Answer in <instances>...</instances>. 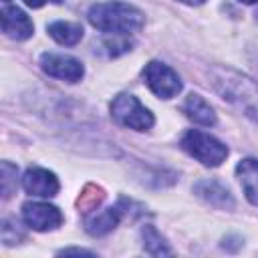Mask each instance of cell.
I'll return each mask as SVG.
<instances>
[{
  "instance_id": "9c48e42d",
  "label": "cell",
  "mask_w": 258,
  "mask_h": 258,
  "mask_svg": "<svg viewBox=\"0 0 258 258\" xmlns=\"http://www.w3.org/2000/svg\"><path fill=\"white\" fill-rule=\"evenodd\" d=\"M2 30L12 40H26L32 36L34 26L32 20L16 6H4L2 8Z\"/></svg>"
},
{
  "instance_id": "2e32d148",
  "label": "cell",
  "mask_w": 258,
  "mask_h": 258,
  "mask_svg": "<svg viewBox=\"0 0 258 258\" xmlns=\"http://www.w3.org/2000/svg\"><path fill=\"white\" fill-rule=\"evenodd\" d=\"M103 198H105V191H103L101 187H97V185H87L85 191H83L81 198H79V208H81V212H83V214L95 212V210L99 208V204L103 202Z\"/></svg>"
},
{
  "instance_id": "ac0fdd59",
  "label": "cell",
  "mask_w": 258,
  "mask_h": 258,
  "mask_svg": "<svg viewBox=\"0 0 258 258\" xmlns=\"http://www.w3.org/2000/svg\"><path fill=\"white\" fill-rule=\"evenodd\" d=\"M48 2H52V4H60L62 0H24V4L30 6V8H40V6L48 4Z\"/></svg>"
},
{
  "instance_id": "ffe728a7",
  "label": "cell",
  "mask_w": 258,
  "mask_h": 258,
  "mask_svg": "<svg viewBox=\"0 0 258 258\" xmlns=\"http://www.w3.org/2000/svg\"><path fill=\"white\" fill-rule=\"evenodd\" d=\"M179 2H183V4H191V6H198V4H204L206 0H179Z\"/></svg>"
},
{
  "instance_id": "44dd1931",
  "label": "cell",
  "mask_w": 258,
  "mask_h": 258,
  "mask_svg": "<svg viewBox=\"0 0 258 258\" xmlns=\"http://www.w3.org/2000/svg\"><path fill=\"white\" fill-rule=\"evenodd\" d=\"M240 2H244V4H256L258 0H240Z\"/></svg>"
},
{
  "instance_id": "4fadbf2b",
  "label": "cell",
  "mask_w": 258,
  "mask_h": 258,
  "mask_svg": "<svg viewBox=\"0 0 258 258\" xmlns=\"http://www.w3.org/2000/svg\"><path fill=\"white\" fill-rule=\"evenodd\" d=\"M46 30L52 40H56L58 44H64V46H73L83 38V26L77 22L56 20V22H50Z\"/></svg>"
},
{
  "instance_id": "7a4b0ae2",
  "label": "cell",
  "mask_w": 258,
  "mask_h": 258,
  "mask_svg": "<svg viewBox=\"0 0 258 258\" xmlns=\"http://www.w3.org/2000/svg\"><path fill=\"white\" fill-rule=\"evenodd\" d=\"M181 147L200 163L208 167H218L228 157V147L212 137L210 133H204L200 129H189L181 137Z\"/></svg>"
},
{
  "instance_id": "8fae6325",
  "label": "cell",
  "mask_w": 258,
  "mask_h": 258,
  "mask_svg": "<svg viewBox=\"0 0 258 258\" xmlns=\"http://www.w3.org/2000/svg\"><path fill=\"white\" fill-rule=\"evenodd\" d=\"M183 113L187 119H191L194 123L198 125H204V127H212L216 123V113L212 109V105L198 93H191L185 97L183 101Z\"/></svg>"
},
{
  "instance_id": "8992f818",
  "label": "cell",
  "mask_w": 258,
  "mask_h": 258,
  "mask_svg": "<svg viewBox=\"0 0 258 258\" xmlns=\"http://www.w3.org/2000/svg\"><path fill=\"white\" fill-rule=\"evenodd\" d=\"M40 69L48 77H54L67 83H77L85 75V67L81 60L69 54H56V52H44L40 56Z\"/></svg>"
},
{
  "instance_id": "d6986e66",
  "label": "cell",
  "mask_w": 258,
  "mask_h": 258,
  "mask_svg": "<svg viewBox=\"0 0 258 258\" xmlns=\"http://www.w3.org/2000/svg\"><path fill=\"white\" fill-rule=\"evenodd\" d=\"M60 254H91V252L83 250V248H64V250H60Z\"/></svg>"
},
{
  "instance_id": "277c9868",
  "label": "cell",
  "mask_w": 258,
  "mask_h": 258,
  "mask_svg": "<svg viewBox=\"0 0 258 258\" xmlns=\"http://www.w3.org/2000/svg\"><path fill=\"white\" fill-rule=\"evenodd\" d=\"M143 79L149 91L161 99H171L181 91L179 75L161 60H149L143 69Z\"/></svg>"
},
{
  "instance_id": "3957f363",
  "label": "cell",
  "mask_w": 258,
  "mask_h": 258,
  "mask_svg": "<svg viewBox=\"0 0 258 258\" xmlns=\"http://www.w3.org/2000/svg\"><path fill=\"white\" fill-rule=\"evenodd\" d=\"M111 115L113 119L133 131H147L153 127L155 119L147 107L141 105V101L129 93H121L111 103Z\"/></svg>"
},
{
  "instance_id": "e0dca14e",
  "label": "cell",
  "mask_w": 258,
  "mask_h": 258,
  "mask_svg": "<svg viewBox=\"0 0 258 258\" xmlns=\"http://www.w3.org/2000/svg\"><path fill=\"white\" fill-rule=\"evenodd\" d=\"M12 226H14V224H10L8 220L2 224V240H4L6 244H16L18 240H22V238H24V236H22L16 228H12Z\"/></svg>"
},
{
  "instance_id": "9a60e30c",
  "label": "cell",
  "mask_w": 258,
  "mask_h": 258,
  "mask_svg": "<svg viewBox=\"0 0 258 258\" xmlns=\"http://www.w3.org/2000/svg\"><path fill=\"white\" fill-rule=\"evenodd\" d=\"M0 183H2V198L8 200L14 191H16V183H18V167L12 165L10 161H2L0 167Z\"/></svg>"
},
{
  "instance_id": "ba28073f",
  "label": "cell",
  "mask_w": 258,
  "mask_h": 258,
  "mask_svg": "<svg viewBox=\"0 0 258 258\" xmlns=\"http://www.w3.org/2000/svg\"><path fill=\"white\" fill-rule=\"evenodd\" d=\"M22 187L26 189V194L36 198H54L58 194L60 183L52 171L44 167H30L22 175Z\"/></svg>"
},
{
  "instance_id": "6da1fadb",
  "label": "cell",
  "mask_w": 258,
  "mask_h": 258,
  "mask_svg": "<svg viewBox=\"0 0 258 258\" xmlns=\"http://www.w3.org/2000/svg\"><path fill=\"white\" fill-rule=\"evenodd\" d=\"M87 18L95 28L111 34H131L141 30L145 24V16L139 8L119 0L93 4Z\"/></svg>"
},
{
  "instance_id": "5bb4252c",
  "label": "cell",
  "mask_w": 258,
  "mask_h": 258,
  "mask_svg": "<svg viewBox=\"0 0 258 258\" xmlns=\"http://www.w3.org/2000/svg\"><path fill=\"white\" fill-rule=\"evenodd\" d=\"M143 246H145V250L149 252V254H153V256H159V254H171V248L165 244V240L161 238V234L153 228V226H145L143 228Z\"/></svg>"
},
{
  "instance_id": "52a82bcc",
  "label": "cell",
  "mask_w": 258,
  "mask_h": 258,
  "mask_svg": "<svg viewBox=\"0 0 258 258\" xmlns=\"http://www.w3.org/2000/svg\"><path fill=\"white\" fill-rule=\"evenodd\" d=\"M129 206H131V202L121 200L113 208L87 214V218H85V230L91 236H105V234H109L111 230H115V226L119 224V220L123 218V214L129 210Z\"/></svg>"
},
{
  "instance_id": "30bf717a",
  "label": "cell",
  "mask_w": 258,
  "mask_h": 258,
  "mask_svg": "<svg viewBox=\"0 0 258 258\" xmlns=\"http://www.w3.org/2000/svg\"><path fill=\"white\" fill-rule=\"evenodd\" d=\"M194 191L204 200L208 202L210 206L214 208H222V210H230L234 208V200L230 196V191L216 179H202L194 185Z\"/></svg>"
},
{
  "instance_id": "5b68a950",
  "label": "cell",
  "mask_w": 258,
  "mask_h": 258,
  "mask_svg": "<svg viewBox=\"0 0 258 258\" xmlns=\"http://www.w3.org/2000/svg\"><path fill=\"white\" fill-rule=\"evenodd\" d=\"M22 220L36 232H50L62 224V212L48 202H26L22 206Z\"/></svg>"
},
{
  "instance_id": "7c38bea8",
  "label": "cell",
  "mask_w": 258,
  "mask_h": 258,
  "mask_svg": "<svg viewBox=\"0 0 258 258\" xmlns=\"http://www.w3.org/2000/svg\"><path fill=\"white\" fill-rule=\"evenodd\" d=\"M236 175L250 204L258 206V159L246 157L236 165Z\"/></svg>"
}]
</instances>
